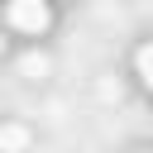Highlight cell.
Here are the masks:
<instances>
[{
    "label": "cell",
    "mask_w": 153,
    "mask_h": 153,
    "mask_svg": "<svg viewBox=\"0 0 153 153\" xmlns=\"http://www.w3.org/2000/svg\"><path fill=\"white\" fill-rule=\"evenodd\" d=\"M0 53H5V38H0Z\"/></svg>",
    "instance_id": "277c9868"
},
{
    "label": "cell",
    "mask_w": 153,
    "mask_h": 153,
    "mask_svg": "<svg viewBox=\"0 0 153 153\" xmlns=\"http://www.w3.org/2000/svg\"><path fill=\"white\" fill-rule=\"evenodd\" d=\"M5 19H10L14 29H24V33H43V29L53 24V10H48V0H10Z\"/></svg>",
    "instance_id": "6da1fadb"
},
{
    "label": "cell",
    "mask_w": 153,
    "mask_h": 153,
    "mask_svg": "<svg viewBox=\"0 0 153 153\" xmlns=\"http://www.w3.org/2000/svg\"><path fill=\"white\" fill-rule=\"evenodd\" d=\"M139 153H148V148H139Z\"/></svg>",
    "instance_id": "5b68a950"
},
{
    "label": "cell",
    "mask_w": 153,
    "mask_h": 153,
    "mask_svg": "<svg viewBox=\"0 0 153 153\" xmlns=\"http://www.w3.org/2000/svg\"><path fill=\"white\" fill-rule=\"evenodd\" d=\"M24 139H29V134H24V129H5V134H0V143H5V148H19V143H24Z\"/></svg>",
    "instance_id": "3957f363"
},
{
    "label": "cell",
    "mask_w": 153,
    "mask_h": 153,
    "mask_svg": "<svg viewBox=\"0 0 153 153\" xmlns=\"http://www.w3.org/2000/svg\"><path fill=\"white\" fill-rule=\"evenodd\" d=\"M134 62H139V76H143V86H148V91H153V43H143V48H139V57H134Z\"/></svg>",
    "instance_id": "7a4b0ae2"
}]
</instances>
